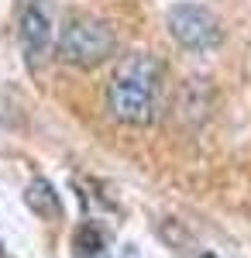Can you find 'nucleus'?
I'll use <instances>...</instances> for the list:
<instances>
[{
    "instance_id": "nucleus-4",
    "label": "nucleus",
    "mask_w": 251,
    "mask_h": 258,
    "mask_svg": "<svg viewBox=\"0 0 251 258\" xmlns=\"http://www.w3.org/2000/svg\"><path fill=\"white\" fill-rule=\"evenodd\" d=\"M18 38H21L24 62H28L31 69H38L41 62L48 59V52H52V18L45 14V7H41V4L24 7V14H21V28H18Z\"/></svg>"
},
{
    "instance_id": "nucleus-1",
    "label": "nucleus",
    "mask_w": 251,
    "mask_h": 258,
    "mask_svg": "<svg viewBox=\"0 0 251 258\" xmlns=\"http://www.w3.org/2000/svg\"><path fill=\"white\" fill-rule=\"evenodd\" d=\"M162 62L138 52L120 59V66L114 69V76L107 83V110L110 117L128 124V127H148L155 124L158 110H162Z\"/></svg>"
},
{
    "instance_id": "nucleus-8",
    "label": "nucleus",
    "mask_w": 251,
    "mask_h": 258,
    "mask_svg": "<svg viewBox=\"0 0 251 258\" xmlns=\"http://www.w3.org/2000/svg\"><path fill=\"white\" fill-rule=\"evenodd\" d=\"M0 124L4 127H18L21 124V114H18V103L7 97L4 90H0Z\"/></svg>"
},
{
    "instance_id": "nucleus-7",
    "label": "nucleus",
    "mask_w": 251,
    "mask_h": 258,
    "mask_svg": "<svg viewBox=\"0 0 251 258\" xmlns=\"http://www.w3.org/2000/svg\"><path fill=\"white\" fill-rule=\"evenodd\" d=\"M73 248H76V258H97L103 251V234L97 224H83L73 238Z\"/></svg>"
},
{
    "instance_id": "nucleus-2",
    "label": "nucleus",
    "mask_w": 251,
    "mask_h": 258,
    "mask_svg": "<svg viewBox=\"0 0 251 258\" xmlns=\"http://www.w3.org/2000/svg\"><path fill=\"white\" fill-rule=\"evenodd\" d=\"M117 55V35L107 21L73 14L58 31V59L73 69H97Z\"/></svg>"
},
{
    "instance_id": "nucleus-3",
    "label": "nucleus",
    "mask_w": 251,
    "mask_h": 258,
    "mask_svg": "<svg viewBox=\"0 0 251 258\" xmlns=\"http://www.w3.org/2000/svg\"><path fill=\"white\" fill-rule=\"evenodd\" d=\"M165 24H169V35L190 52H210L224 41L220 18L207 7H200V4H175Z\"/></svg>"
},
{
    "instance_id": "nucleus-6",
    "label": "nucleus",
    "mask_w": 251,
    "mask_h": 258,
    "mask_svg": "<svg viewBox=\"0 0 251 258\" xmlns=\"http://www.w3.org/2000/svg\"><path fill=\"white\" fill-rule=\"evenodd\" d=\"M24 203H28V210H35L38 217L45 220H55L62 214V200H58L55 186L48 182V179H31L28 182V189H24Z\"/></svg>"
},
{
    "instance_id": "nucleus-5",
    "label": "nucleus",
    "mask_w": 251,
    "mask_h": 258,
    "mask_svg": "<svg viewBox=\"0 0 251 258\" xmlns=\"http://www.w3.org/2000/svg\"><path fill=\"white\" fill-rule=\"evenodd\" d=\"M213 110V86L210 80H186L175 93V117L186 127H200Z\"/></svg>"
},
{
    "instance_id": "nucleus-9",
    "label": "nucleus",
    "mask_w": 251,
    "mask_h": 258,
    "mask_svg": "<svg viewBox=\"0 0 251 258\" xmlns=\"http://www.w3.org/2000/svg\"><path fill=\"white\" fill-rule=\"evenodd\" d=\"M200 258H213V255H200Z\"/></svg>"
}]
</instances>
